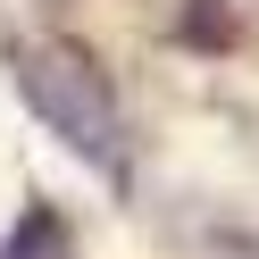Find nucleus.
I'll list each match as a JSON object with an SVG mask.
<instances>
[{"mask_svg":"<svg viewBox=\"0 0 259 259\" xmlns=\"http://www.w3.org/2000/svg\"><path fill=\"white\" fill-rule=\"evenodd\" d=\"M9 67H17L25 109H34V117L51 125L75 159H92V167H125V117H117V92H109V75L92 67L75 42H17V59H9Z\"/></svg>","mask_w":259,"mask_h":259,"instance_id":"obj_1","label":"nucleus"}]
</instances>
